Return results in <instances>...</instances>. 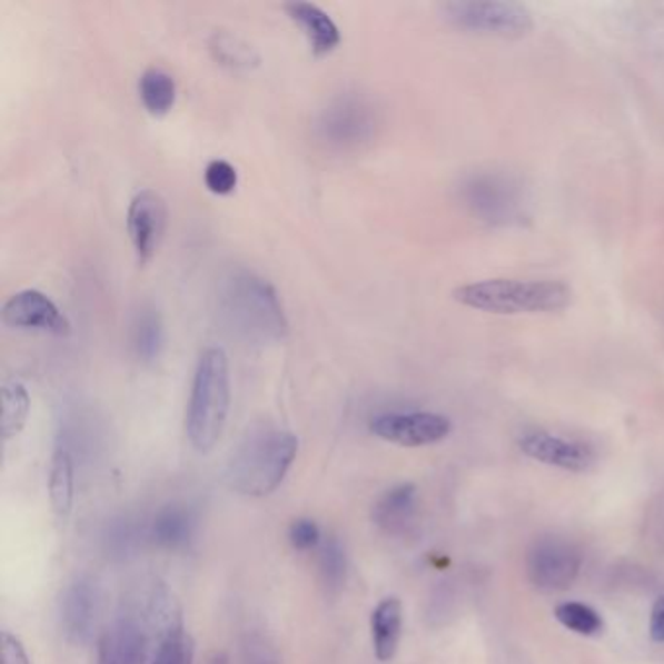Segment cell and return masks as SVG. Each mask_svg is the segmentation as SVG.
I'll use <instances>...</instances> for the list:
<instances>
[{
	"mask_svg": "<svg viewBox=\"0 0 664 664\" xmlns=\"http://www.w3.org/2000/svg\"><path fill=\"white\" fill-rule=\"evenodd\" d=\"M217 306L222 324L244 344L266 347L287 336L289 321L277 293L248 269H235L222 277Z\"/></svg>",
	"mask_w": 664,
	"mask_h": 664,
	"instance_id": "6da1fadb",
	"label": "cell"
},
{
	"mask_svg": "<svg viewBox=\"0 0 664 664\" xmlns=\"http://www.w3.org/2000/svg\"><path fill=\"white\" fill-rule=\"evenodd\" d=\"M298 454V438L290 430L261 425L248 430L236 446L225 482L246 497H267L279 489Z\"/></svg>",
	"mask_w": 664,
	"mask_h": 664,
	"instance_id": "7a4b0ae2",
	"label": "cell"
},
{
	"mask_svg": "<svg viewBox=\"0 0 664 664\" xmlns=\"http://www.w3.org/2000/svg\"><path fill=\"white\" fill-rule=\"evenodd\" d=\"M230 412V370L227 353L207 347L197 360L189 394L186 433L197 453H211L219 445Z\"/></svg>",
	"mask_w": 664,
	"mask_h": 664,
	"instance_id": "3957f363",
	"label": "cell"
},
{
	"mask_svg": "<svg viewBox=\"0 0 664 664\" xmlns=\"http://www.w3.org/2000/svg\"><path fill=\"white\" fill-rule=\"evenodd\" d=\"M454 300L479 313L499 316L554 314L571 306L573 289L562 281L485 279L458 287Z\"/></svg>",
	"mask_w": 664,
	"mask_h": 664,
	"instance_id": "277c9868",
	"label": "cell"
},
{
	"mask_svg": "<svg viewBox=\"0 0 664 664\" xmlns=\"http://www.w3.org/2000/svg\"><path fill=\"white\" fill-rule=\"evenodd\" d=\"M314 129L318 141L329 150L349 152L375 139L378 111L365 96H337L320 111Z\"/></svg>",
	"mask_w": 664,
	"mask_h": 664,
	"instance_id": "5b68a950",
	"label": "cell"
},
{
	"mask_svg": "<svg viewBox=\"0 0 664 664\" xmlns=\"http://www.w3.org/2000/svg\"><path fill=\"white\" fill-rule=\"evenodd\" d=\"M448 24L469 33L495 38H523L534 28L531 10L503 0H456L443 4Z\"/></svg>",
	"mask_w": 664,
	"mask_h": 664,
	"instance_id": "8992f818",
	"label": "cell"
},
{
	"mask_svg": "<svg viewBox=\"0 0 664 664\" xmlns=\"http://www.w3.org/2000/svg\"><path fill=\"white\" fill-rule=\"evenodd\" d=\"M102 614V593L95 578L77 577L65 586L59 601V620L65 640L75 647L88 645L95 637Z\"/></svg>",
	"mask_w": 664,
	"mask_h": 664,
	"instance_id": "52a82bcc",
	"label": "cell"
},
{
	"mask_svg": "<svg viewBox=\"0 0 664 664\" xmlns=\"http://www.w3.org/2000/svg\"><path fill=\"white\" fill-rule=\"evenodd\" d=\"M581 552L562 538H542L528 552L526 567L532 585L542 591L569 588L581 571Z\"/></svg>",
	"mask_w": 664,
	"mask_h": 664,
	"instance_id": "ba28073f",
	"label": "cell"
},
{
	"mask_svg": "<svg viewBox=\"0 0 664 664\" xmlns=\"http://www.w3.org/2000/svg\"><path fill=\"white\" fill-rule=\"evenodd\" d=\"M168 230V205L155 189H142L129 204L127 232L133 244L135 256L147 266L157 256Z\"/></svg>",
	"mask_w": 664,
	"mask_h": 664,
	"instance_id": "9c48e42d",
	"label": "cell"
},
{
	"mask_svg": "<svg viewBox=\"0 0 664 664\" xmlns=\"http://www.w3.org/2000/svg\"><path fill=\"white\" fill-rule=\"evenodd\" d=\"M370 430L383 440L412 448L445 440L453 430V423L445 415L430 412L383 414L370 422Z\"/></svg>",
	"mask_w": 664,
	"mask_h": 664,
	"instance_id": "30bf717a",
	"label": "cell"
},
{
	"mask_svg": "<svg viewBox=\"0 0 664 664\" xmlns=\"http://www.w3.org/2000/svg\"><path fill=\"white\" fill-rule=\"evenodd\" d=\"M2 320L10 328L36 329L53 336L69 334V320L59 306L40 290H20L2 306Z\"/></svg>",
	"mask_w": 664,
	"mask_h": 664,
	"instance_id": "8fae6325",
	"label": "cell"
},
{
	"mask_svg": "<svg viewBox=\"0 0 664 664\" xmlns=\"http://www.w3.org/2000/svg\"><path fill=\"white\" fill-rule=\"evenodd\" d=\"M152 641L147 627L126 612L102 633L98 664H147Z\"/></svg>",
	"mask_w": 664,
	"mask_h": 664,
	"instance_id": "7c38bea8",
	"label": "cell"
},
{
	"mask_svg": "<svg viewBox=\"0 0 664 664\" xmlns=\"http://www.w3.org/2000/svg\"><path fill=\"white\" fill-rule=\"evenodd\" d=\"M521 450L532 460L569 472H585L593 466V450L581 443L555 437L544 430H534L521 438Z\"/></svg>",
	"mask_w": 664,
	"mask_h": 664,
	"instance_id": "4fadbf2b",
	"label": "cell"
},
{
	"mask_svg": "<svg viewBox=\"0 0 664 664\" xmlns=\"http://www.w3.org/2000/svg\"><path fill=\"white\" fill-rule=\"evenodd\" d=\"M287 14L303 30L316 57L329 56L341 43L336 22L313 2H289Z\"/></svg>",
	"mask_w": 664,
	"mask_h": 664,
	"instance_id": "5bb4252c",
	"label": "cell"
},
{
	"mask_svg": "<svg viewBox=\"0 0 664 664\" xmlns=\"http://www.w3.org/2000/svg\"><path fill=\"white\" fill-rule=\"evenodd\" d=\"M402 622H404V608L398 598H384L373 612L370 632H373L375 655L380 663H388L398 653Z\"/></svg>",
	"mask_w": 664,
	"mask_h": 664,
	"instance_id": "9a60e30c",
	"label": "cell"
},
{
	"mask_svg": "<svg viewBox=\"0 0 664 664\" xmlns=\"http://www.w3.org/2000/svg\"><path fill=\"white\" fill-rule=\"evenodd\" d=\"M131 345L141 363H155L165 349V321L155 306H141L135 314Z\"/></svg>",
	"mask_w": 664,
	"mask_h": 664,
	"instance_id": "2e32d148",
	"label": "cell"
},
{
	"mask_svg": "<svg viewBox=\"0 0 664 664\" xmlns=\"http://www.w3.org/2000/svg\"><path fill=\"white\" fill-rule=\"evenodd\" d=\"M49 503L59 518L71 515L75 503V462L67 448H57L49 468Z\"/></svg>",
	"mask_w": 664,
	"mask_h": 664,
	"instance_id": "e0dca14e",
	"label": "cell"
},
{
	"mask_svg": "<svg viewBox=\"0 0 664 664\" xmlns=\"http://www.w3.org/2000/svg\"><path fill=\"white\" fill-rule=\"evenodd\" d=\"M417 489L414 484H402L384 493L373 511L375 523L384 531L396 532L406 526L414 515Z\"/></svg>",
	"mask_w": 664,
	"mask_h": 664,
	"instance_id": "ac0fdd59",
	"label": "cell"
},
{
	"mask_svg": "<svg viewBox=\"0 0 664 664\" xmlns=\"http://www.w3.org/2000/svg\"><path fill=\"white\" fill-rule=\"evenodd\" d=\"M30 394L26 390L24 384L18 380H7L2 384L0 392V430L2 438L18 437L28 423L30 417Z\"/></svg>",
	"mask_w": 664,
	"mask_h": 664,
	"instance_id": "d6986e66",
	"label": "cell"
},
{
	"mask_svg": "<svg viewBox=\"0 0 664 664\" xmlns=\"http://www.w3.org/2000/svg\"><path fill=\"white\" fill-rule=\"evenodd\" d=\"M139 92H141L142 106L155 118H165L172 111L176 103V80L170 72L150 67L142 72L141 82H139Z\"/></svg>",
	"mask_w": 664,
	"mask_h": 664,
	"instance_id": "ffe728a7",
	"label": "cell"
},
{
	"mask_svg": "<svg viewBox=\"0 0 664 664\" xmlns=\"http://www.w3.org/2000/svg\"><path fill=\"white\" fill-rule=\"evenodd\" d=\"M191 532H194V518L188 511L170 505L155 516L150 536L165 549H178L188 544Z\"/></svg>",
	"mask_w": 664,
	"mask_h": 664,
	"instance_id": "44dd1931",
	"label": "cell"
},
{
	"mask_svg": "<svg viewBox=\"0 0 664 664\" xmlns=\"http://www.w3.org/2000/svg\"><path fill=\"white\" fill-rule=\"evenodd\" d=\"M211 51L222 67H228L232 71H251L259 65L258 51L235 33H215L211 40Z\"/></svg>",
	"mask_w": 664,
	"mask_h": 664,
	"instance_id": "7402d4cb",
	"label": "cell"
},
{
	"mask_svg": "<svg viewBox=\"0 0 664 664\" xmlns=\"http://www.w3.org/2000/svg\"><path fill=\"white\" fill-rule=\"evenodd\" d=\"M554 614L559 624L578 635H596L604 627L601 614L581 602H563L555 608Z\"/></svg>",
	"mask_w": 664,
	"mask_h": 664,
	"instance_id": "603a6c76",
	"label": "cell"
},
{
	"mask_svg": "<svg viewBox=\"0 0 664 664\" xmlns=\"http://www.w3.org/2000/svg\"><path fill=\"white\" fill-rule=\"evenodd\" d=\"M196 643L184 627L168 635L157 647L150 664H194Z\"/></svg>",
	"mask_w": 664,
	"mask_h": 664,
	"instance_id": "cb8c5ba5",
	"label": "cell"
},
{
	"mask_svg": "<svg viewBox=\"0 0 664 664\" xmlns=\"http://www.w3.org/2000/svg\"><path fill=\"white\" fill-rule=\"evenodd\" d=\"M320 569L324 583L331 591L341 588L347 577V555H345L344 546L339 539H326V544L321 547L320 554Z\"/></svg>",
	"mask_w": 664,
	"mask_h": 664,
	"instance_id": "d4e9b609",
	"label": "cell"
},
{
	"mask_svg": "<svg viewBox=\"0 0 664 664\" xmlns=\"http://www.w3.org/2000/svg\"><path fill=\"white\" fill-rule=\"evenodd\" d=\"M205 186L215 196H230L238 186V172L228 160L217 158L205 168Z\"/></svg>",
	"mask_w": 664,
	"mask_h": 664,
	"instance_id": "484cf974",
	"label": "cell"
},
{
	"mask_svg": "<svg viewBox=\"0 0 664 664\" xmlns=\"http://www.w3.org/2000/svg\"><path fill=\"white\" fill-rule=\"evenodd\" d=\"M289 538L293 547H297L300 552H308L320 544V528L314 521L300 518L290 524Z\"/></svg>",
	"mask_w": 664,
	"mask_h": 664,
	"instance_id": "4316f807",
	"label": "cell"
},
{
	"mask_svg": "<svg viewBox=\"0 0 664 664\" xmlns=\"http://www.w3.org/2000/svg\"><path fill=\"white\" fill-rule=\"evenodd\" d=\"M137 536H139V534L135 531L133 524H129V521L119 524L118 528L111 532V536L108 538L111 549H113V555L123 557V555L129 554V552H133L135 546L139 544V538H137Z\"/></svg>",
	"mask_w": 664,
	"mask_h": 664,
	"instance_id": "83f0119b",
	"label": "cell"
},
{
	"mask_svg": "<svg viewBox=\"0 0 664 664\" xmlns=\"http://www.w3.org/2000/svg\"><path fill=\"white\" fill-rule=\"evenodd\" d=\"M0 653H2V664H32L22 641L12 633L2 632L0 635Z\"/></svg>",
	"mask_w": 664,
	"mask_h": 664,
	"instance_id": "f1b7e54d",
	"label": "cell"
},
{
	"mask_svg": "<svg viewBox=\"0 0 664 664\" xmlns=\"http://www.w3.org/2000/svg\"><path fill=\"white\" fill-rule=\"evenodd\" d=\"M648 633H651V640L656 641V643H664V596H661L651 610Z\"/></svg>",
	"mask_w": 664,
	"mask_h": 664,
	"instance_id": "f546056e",
	"label": "cell"
}]
</instances>
